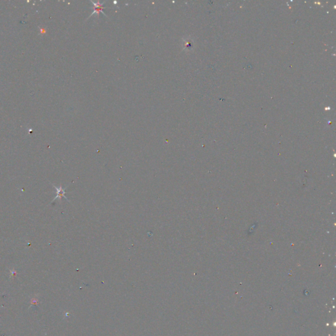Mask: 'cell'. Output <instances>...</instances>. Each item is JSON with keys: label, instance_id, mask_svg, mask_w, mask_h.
Listing matches in <instances>:
<instances>
[{"label": "cell", "instance_id": "obj_1", "mask_svg": "<svg viewBox=\"0 0 336 336\" xmlns=\"http://www.w3.org/2000/svg\"><path fill=\"white\" fill-rule=\"evenodd\" d=\"M91 2L93 4V12L91 13L90 17H91L92 15H94L95 13H97V17H99V13H102V14H103L106 17H107V15H105V13L103 12V9H104V2L103 3H100L99 1H97V3H95L94 1H91Z\"/></svg>", "mask_w": 336, "mask_h": 336}, {"label": "cell", "instance_id": "obj_2", "mask_svg": "<svg viewBox=\"0 0 336 336\" xmlns=\"http://www.w3.org/2000/svg\"><path fill=\"white\" fill-rule=\"evenodd\" d=\"M53 186L54 187H55V188L56 190V196H55V198H54V199L53 200V201H54V200H55L56 199H59L60 200H61V198H63V197H64V198H66V200H68L67 198H66V196H65V195H64L65 193H66V192H65V191H66V188H63V186H62L61 185L60 186H59V187H57V186H55L54 185H53ZM53 201H52V202H53Z\"/></svg>", "mask_w": 336, "mask_h": 336}, {"label": "cell", "instance_id": "obj_3", "mask_svg": "<svg viewBox=\"0 0 336 336\" xmlns=\"http://www.w3.org/2000/svg\"><path fill=\"white\" fill-rule=\"evenodd\" d=\"M11 272H12V275H13V276H15V275H17V272H16V271H12V270H11Z\"/></svg>", "mask_w": 336, "mask_h": 336}]
</instances>
